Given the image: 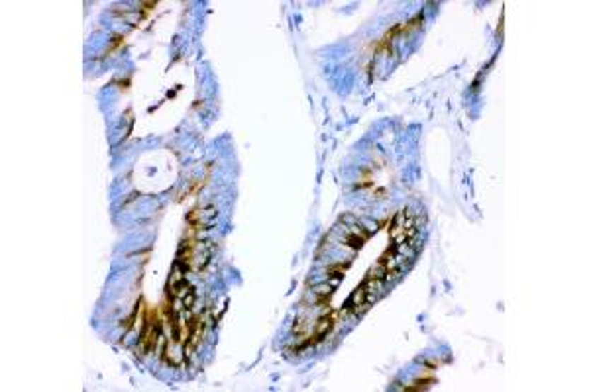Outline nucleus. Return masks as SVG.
Instances as JSON below:
<instances>
[{
  "mask_svg": "<svg viewBox=\"0 0 589 392\" xmlns=\"http://www.w3.org/2000/svg\"><path fill=\"white\" fill-rule=\"evenodd\" d=\"M158 335H159V323H158V316H156V310H148V312H146V318H144V328H141V335H140L141 355L150 353L151 349L156 348Z\"/></svg>",
  "mask_w": 589,
  "mask_h": 392,
  "instance_id": "f257e3e1",
  "label": "nucleus"
}]
</instances>
